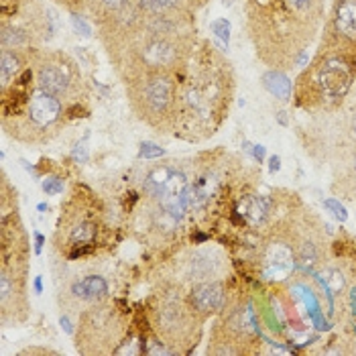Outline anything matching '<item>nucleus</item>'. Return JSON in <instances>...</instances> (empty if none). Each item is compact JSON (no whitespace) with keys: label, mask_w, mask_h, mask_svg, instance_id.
Here are the masks:
<instances>
[{"label":"nucleus","mask_w":356,"mask_h":356,"mask_svg":"<svg viewBox=\"0 0 356 356\" xmlns=\"http://www.w3.org/2000/svg\"><path fill=\"white\" fill-rule=\"evenodd\" d=\"M320 43L356 55V0H332Z\"/></svg>","instance_id":"nucleus-17"},{"label":"nucleus","mask_w":356,"mask_h":356,"mask_svg":"<svg viewBox=\"0 0 356 356\" xmlns=\"http://www.w3.org/2000/svg\"><path fill=\"white\" fill-rule=\"evenodd\" d=\"M63 287H59L57 302L65 314L80 316L83 309L92 307L94 303L108 300V281L98 273L74 275L63 277Z\"/></svg>","instance_id":"nucleus-16"},{"label":"nucleus","mask_w":356,"mask_h":356,"mask_svg":"<svg viewBox=\"0 0 356 356\" xmlns=\"http://www.w3.org/2000/svg\"><path fill=\"white\" fill-rule=\"evenodd\" d=\"M31 65L35 70L37 86L55 98H59L67 110H82L90 98V86L83 78L78 61L61 49H31Z\"/></svg>","instance_id":"nucleus-11"},{"label":"nucleus","mask_w":356,"mask_h":356,"mask_svg":"<svg viewBox=\"0 0 356 356\" xmlns=\"http://www.w3.org/2000/svg\"><path fill=\"white\" fill-rule=\"evenodd\" d=\"M72 21H74V25H76V29L78 31H82V35H90V27L86 25V21H83V17H80V15H72Z\"/></svg>","instance_id":"nucleus-30"},{"label":"nucleus","mask_w":356,"mask_h":356,"mask_svg":"<svg viewBox=\"0 0 356 356\" xmlns=\"http://www.w3.org/2000/svg\"><path fill=\"white\" fill-rule=\"evenodd\" d=\"M212 31L218 35L222 41H226V45H228V41H230V23H228L226 19L214 21V23H212Z\"/></svg>","instance_id":"nucleus-28"},{"label":"nucleus","mask_w":356,"mask_h":356,"mask_svg":"<svg viewBox=\"0 0 356 356\" xmlns=\"http://www.w3.org/2000/svg\"><path fill=\"white\" fill-rule=\"evenodd\" d=\"M163 149L157 147V145H153V143H143L140 145V153H138L140 159H153V157H163Z\"/></svg>","instance_id":"nucleus-26"},{"label":"nucleus","mask_w":356,"mask_h":356,"mask_svg":"<svg viewBox=\"0 0 356 356\" xmlns=\"http://www.w3.org/2000/svg\"><path fill=\"white\" fill-rule=\"evenodd\" d=\"M356 82V55L320 43L293 83V106L307 116L338 112Z\"/></svg>","instance_id":"nucleus-5"},{"label":"nucleus","mask_w":356,"mask_h":356,"mask_svg":"<svg viewBox=\"0 0 356 356\" xmlns=\"http://www.w3.org/2000/svg\"><path fill=\"white\" fill-rule=\"evenodd\" d=\"M147 320L153 334L171 350V355H181L195 348L206 322L190 303L188 289L165 277L159 279L151 293Z\"/></svg>","instance_id":"nucleus-8"},{"label":"nucleus","mask_w":356,"mask_h":356,"mask_svg":"<svg viewBox=\"0 0 356 356\" xmlns=\"http://www.w3.org/2000/svg\"><path fill=\"white\" fill-rule=\"evenodd\" d=\"M135 6V0H83V8L92 15L96 27L122 19Z\"/></svg>","instance_id":"nucleus-20"},{"label":"nucleus","mask_w":356,"mask_h":356,"mask_svg":"<svg viewBox=\"0 0 356 356\" xmlns=\"http://www.w3.org/2000/svg\"><path fill=\"white\" fill-rule=\"evenodd\" d=\"M96 29L120 82L138 72L181 74L200 43L193 10L151 15L133 6Z\"/></svg>","instance_id":"nucleus-1"},{"label":"nucleus","mask_w":356,"mask_h":356,"mask_svg":"<svg viewBox=\"0 0 356 356\" xmlns=\"http://www.w3.org/2000/svg\"><path fill=\"white\" fill-rule=\"evenodd\" d=\"M135 6L143 13L151 15H165V13H179L192 10L188 0H135Z\"/></svg>","instance_id":"nucleus-24"},{"label":"nucleus","mask_w":356,"mask_h":356,"mask_svg":"<svg viewBox=\"0 0 356 356\" xmlns=\"http://www.w3.org/2000/svg\"><path fill=\"white\" fill-rule=\"evenodd\" d=\"M31 65V49H2L0 51V88H8L25 67Z\"/></svg>","instance_id":"nucleus-21"},{"label":"nucleus","mask_w":356,"mask_h":356,"mask_svg":"<svg viewBox=\"0 0 356 356\" xmlns=\"http://www.w3.org/2000/svg\"><path fill=\"white\" fill-rule=\"evenodd\" d=\"M326 0H245V33L269 70L293 72L322 35Z\"/></svg>","instance_id":"nucleus-3"},{"label":"nucleus","mask_w":356,"mask_h":356,"mask_svg":"<svg viewBox=\"0 0 356 356\" xmlns=\"http://www.w3.org/2000/svg\"><path fill=\"white\" fill-rule=\"evenodd\" d=\"M208 2H210V0H188V4H190V8H192L193 13L200 10V8H204Z\"/></svg>","instance_id":"nucleus-31"},{"label":"nucleus","mask_w":356,"mask_h":356,"mask_svg":"<svg viewBox=\"0 0 356 356\" xmlns=\"http://www.w3.org/2000/svg\"><path fill=\"white\" fill-rule=\"evenodd\" d=\"M298 138L314 163L328 165L330 169L356 149L340 112L307 116V120L298 127Z\"/></svg>","instance_id":"nucleus-14"},{"label":"nucleus","mask_w":356,"mask_h":356,"mask_svg":"<svg viewBox=\"0 0 356 356\" xmlns=\"http://www.w3.org/2000/svg\"><path fill=\"white\" fill-rule=\"evenodd\" d=\"M279 169H281V157H279V155H273V157H271V171H279Z\"/></svg>","instance_id":"nucleus-33"},{"label":"nucleus","mask_w":356,"mask_h":356,"mask_svg":"<svg viewBox=\"0 0 356 356\" xmlns=\"http://www.w3.org/2000/svg\"><path fill=\"white\" fill-rule=\"evenodd\" d=\"M252 155H254V159H257L259 163H263V157H265V147L257 145V147L252 149Z\"/></svg>","instance_id":"nucleus-32"},{"label":"nucleus","mask_w":356,"mask_h":356,"mask_svg":"<svg viewBox=\"0 0 356 356\" xmlns=\"http://www.w3.org/2000/svg\"><path fill=\"white\" fill-rule=\"evenodd\" d=\"M230 275V261L226 252L218 247H197L181 252L171 265L169 275L165 279L177 281L184 287L195 285L204 281L228 279Z\"/></svg>","instance_id":"nucleus-15"},{"label":"nucleus","mask_w":356,"mask_h":356,"mask_svg":"<svg viewBox=\"0 0 356 356\" xmlns=\"http://www.w3.org/2000/svg\"><path fill=\"white\" fill-rule=\"evenodd\" d=\"M131 338L129 320L122 309L106 300L94 303L78 316L76 348L82 355H118Z\"/></svg>","instance_id":"nucleus-12"},{"label":"nucleus","mask_w":356,"mask_h":356,"mask_svg":"<svg viewBox=\"0 0 356 356\" xmlns=\"http://www.w3.org/2000/svg\"><path fill=\"white\" fill-rule=\"evenodd\" d=\"M43 192L47 193V195H57V193L63 192V179H59V177H47L45 181H43Z\"/></svg>","instance_id":"nucleus-29"},{"label":"nucleus","mask_w":356,"mask_h":356,"mask_svg":"<svg viewBox=\"0 0 356 356\" xmlns=\"http://www.w3.org/2000/svg\"><path fill=\"white\" fill-rule=\"evenodd\" d=\"M35 289H37V291H41V277H37V279H35Z\"/></svg>","instance_id":"nucleus-34"},{"label":"nucleus","mask_w":356,"mask_h":356,"mask_svg":"<svg viewBox=\"0 0 356 356\" xmlns=\"http://www.w3.org/2000/svg\"><path fill=\"white\" fill-rule=\"evenodd\" d=\"M129 108L135 118L159 135H173L177 114L179 74L138 72L122 80Z\"/></svg>","instance_id":"nucleus-9"},{"label":"nucleus","mask_w":356,"mask_h":356,"mask_svg":"<svg viewBox=\"0 0 356 356\" xmlns=\"http://www.w3.org/2000/svg\"><path fill=\"white\" fill-rule=\"evenodd\" d=\"M330 192L342 200L356 202V149L340 163L332 167Z\"/></svg>","instance_id":"nucleus-19"},{"label":"nucleus","mask_w":356,"mask_h":356,"mask_svg":"<svg viewBox=\"0 0 356 356\" xmlns=\"http://www.w3.org/2000/svg\"><path fill=\"white\" fill-rule=\"evenodd\" d=\"M29 316L27 230L19 210L0 212V322L4 328H15Z\"/></svg>","instance_id":"nucleus-6"},{"label":"nucleus","mask_w":356,"mask_h":356,"mask_svg":"<svg viewBox=\"0 0 356 356\" xmlns=\"http://www.w3.org/2000/svg\"><path fill=\"white\" fill-rule=\"evenodd\" d=\"M232 2H234V0H222V4H224V6H232Z\"/></svg>","instance_id":"nucleus-35"},{"label":"nucleus","mask_w":356,"mask_h":356,"mask_svg":"<svg viewBox=\"0 0 356 356\" xmlns=\"http://www.w3.org/2000/svg\"><path fill=\"white\" fill-rule=\"evenodd\" d=\"M338 112H340V116H342V120L346 124L348 135L356 145V82L353 86V90H350V94H348V98H346V102H344V106Z\"/></svg>","instance_id":"nucleus-25"},{"label":"nucleus","mask_w":356,"mask_h":356,"mask_svg":"<svg viewBox=\"0 0 356 356\" xmlns=\"http://www.w3.org/2000/svg\"><path fill=\"white\" fill-rule=\"evenodd\" d=\"M188 298H190L193 309L204 320H208L212 316H220L224 312V307L228 305V302L232 300L226 279L195 283L188 289Z\"/></svg>","instance_id":"nucleus-18"},{"label":"nucleus","mask_w":356,"mask_h":356,"mask_svg":"<svg viewBox=\"0 0 356 356\" xmlns=\"http://www.w3.org/2000/svg\"><path fill=\"white\" fill-rule=\"evenodd\" d=\"M236 94V74L224 51L200 39L177 83V114L173 137L202 143L226 122Z\"/></svg>","instance_id":"nucleus-2"},{"label":"nucleus","mask_w":356,"mask_h":356,"mask_svg":"<svg viewBox=\"0 0 356 356\" xmlns=\"http://www.w3.org/2000/svg\"><path fill=\"white\" fill-rule=\"evenodd\" d=\"M261 328L254 303L248 296H234L210 332L206 353L214 356L259 355Z\"/></svg>","instance_id":"nucleus-10"},{"label":"nucleus","mask_w":356,"mask_h":356,"mask_svg":"<svg viewBox=\"0 0 356 356\" xmlns=\"http://www.w3.org/2000/svg\"><path fill=\"white\" fill-rule=\"evenodd\" d=\"M108 232L104 206L88 188L78 186L70 200L61 204V216L51 243L61 259L82 261L106 245Z\"/></svg>","instance_id":"nucleus-7"},{"label":"nucleus","mask_w":356,"mask_h":356,"mask_svg":"<svg viewBox=\"0 0 356 356\" xmlns=\"http://www.w3.org/2000/svg\"><path fill=\"white\" fill-rule=\"evenodd\" d=\"M340 324L344 334L356 336V283H353L342 296H340Z\"/></svg>","instance_id":"nucleus-23"},{"label":"nucleus","mask_w":356,"mask_h":356,"mask_svg":"<svg viewBox=\"0 0 356 356\" xmlns=\"http://www.w3.org/2000/svg\"><path fill=\"white\" fill-rule=\"evenodd\" d=\"M70 110L37 86L33 65L2 90V131L23 145H47L65 127Z\"/></svg>","instance_id":"nucleus-4"},{"label":"nucleus","mask_w":356,"mask_h":356,"mask_svg":"<svg viewBox=\"0 0 356 356\" xmlns=\"http://www.w3.org/2000/svg\"><path fill=\"white\" fill-rule=\"evenodd\" d=\"M263 86L281 102H289L293 98V83L287 78V72L269 70L267 74H263Z\"/></svg>","instance_id":"nucleus-22"},{"label":"nucleus","mask_w":356,"mask_h":356,"mask_svg":"<svg viewBox=\"0 0 356 356\" xmlns=\"http://www.w3.org/2000/svg\"><path fill=\"white\" fill-rule=\"evenodd\" d=\"M324 208L330 210L340 222H344V220L348 218V212L344 210V206L340 204V200H326V202H324Z\"/></svg>","instance_id":"nucleus-27"},{"label":"nucleus","mask_w":356,"mask_h":356,"mask_svg":"<svg viewBox=\"0 0 356 356\" xmlns=\"http://www.w3.org/2000/svg\"><path fill=\"white\" fill-rule=\"evenodd\" d=\"M0 47L33 49L49 41L54 19L41 0H0Z\"/></svg>","instance_id":"nucleus-13"}]
</instances>
